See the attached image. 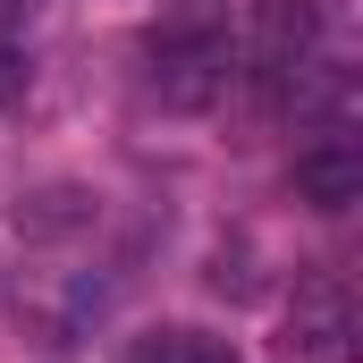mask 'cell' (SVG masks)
I'll return each instance as SVG.
<instances>
[{
  "mask_svg": "<svg viewBox=\"0 0 363 363\" xmlns=\"http://www.w3.org/2000/svg\"><path fill=\"white\" fill-rule=\"evenodd\" d=\"M228 34L220 26H161L152 34V93L169 110H211L228 93Z\"/></svg>",
  "mask_w": 363,
  "mask_h": 363,
  "instance_id": "1",
  "label": "cell"
},
{
  "mask_svg": "<svg viewBox=\"0 0 363 363\" xmlns=\"http://www.w3.org/2000/svg\"><path fill=\"white\" fill-rule=\"evenodd\" d=\"M355 338V304L338 279H304L296 287V321H287V363H347Z\"/></svg>",
  "mask_w": 363,
  "mask_h": 363,
  "instance_id": "2",
  "label": "cell"
},
{
  "mask_svg": "<svg viewBox=\"0 0 363 363\" xmlns=\"http://www.w3.org/2000/svg\"><path fill=\"white\" fill-rule=\"evenodd\" d=\"M321 34H330V0H254V60H262V77L313 60Z\"/></svg>",
  "mask_w": 363,
  "mask_h": 363,
  "instance_id": "3",
  "label": "cell"
},
{
  "mask_svg": "<svg viewBox=\"0 0 363 363\" xmlns=\"http://www.w3.org/2000/svg\"><path fill=\"white\" fill-rule=\"evenodd\" d=\"M296 203H313V211L363 203V144L355 135H321V144L296 152Z\"/></svg>",
  "mask_w": 363,
  "mask_h": 363,
  "instance_id": "4",
  "label": "cell"
},
{
  "mask_svg": "<svg viewBox=\"0 0 363 363\" xmlns=\"http://www.w3.org/2000/svg\"><path fill=\"white\" fill-rule=\"evenodd\" d=\"M26 85H34V60L0 34V110H9V101H26Z\"/></svg>",
  "mask_w": 363,
  "mask_h": 363,
  "instance_id": "5",
  "label": "cell"
},
{
  "mask_svg": "<svg viewBox=\"0 0 363 363\" xmlns=\"http://www.w3.org/2000/svg\"><path fill=\"white\" fill-rule=\"evenodd\" d=\"M186 363H245L228 338H186Z\"/></svg>",
  "mask_w": 363,
  "mask_h": 363,
  "instance_id": "6",
  "label": "cell"
},
{
  "mask_svg": "<svg viewBox=\"0 0 363 363\" xmlns=\"http://www.w3.org/2000/svg\"><path fill=\"white\" fill-rule=\"evenodd\" d=\"M135 363H161V347H144V355H135Z\"/></svg>",
  "mask_w": 363,
  "mask_h": 363,
  "instance_id": "7",
  "label": "cell"
}]
</instances>
